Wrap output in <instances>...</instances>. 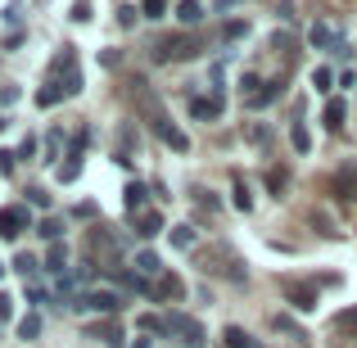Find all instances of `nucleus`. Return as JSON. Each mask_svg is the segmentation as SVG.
I'll return each mask as SVG.
<instances>
[{
  "mask_svg": "<svg viewBox=\"0 0 357 348\" xmlns=\"http://www.w3.org/2000/svg\"><path fill=\"white\" fill-rule=\"evenodd\" d=\"M204 50L199 36L181 32V36H163V41L154 45V63H181V59H195V54Z\"/></svg>",
  "mask_w": 357,
  "mask_h": 348,
  "instance_id": "nucleus-2",
  "label": "nucleus"
},
{
  "mask_svg": "<svg viewBox=\"0 0 357 348\" xmlns=\"http://www.w3.org/2000/svg\"><path fill=\"white\" fill-rule=\"evenodd\" d=\"M36 335H41V317H23V321H18V340H36Z\"/></svg>",
  "mask_w": 357,
  "mask_h": 348,
  "instance_id": "nucleus-25",
  "label": "nucleus"
},
{
  "mask_svg": "<svg viewBox=\"0 0 357 348\" xmlns=\"http://www.w3.org/2000/svg\"><path fill=\"white\" fill-rule=\"evenodd\" d=\"M154 298H185V280L181 276H158Z\"/></svg>",
  "mask_w": 357,
  "mask_h": 348,
  "instance_id": "nucleus-12",
  "label": "nucleus"
},
{
  "mask_svg": "<svg viewBox=\"0 0 357 348\" xmlns=\"http://www.w3.org/2000/svg\"><path fill=\"white\" fill-rule=\"evenodd\" d=\"M222 109H227L222 91H213V96H199V100H190V114L199 118V122H213V118H222Z\"/></svg>",
  "mask_w": 357,
  "mask_h": 348,
  "instance_id": "nucleus-8",
  "label": "nucleus"
},
{
  "mask_svg": "<svg viewBox=\"0 0 357 348\" xmlns=\"http://www.w3.org/2000/svg\"><path fill=\"white\" fill-rule=\"evenodd\" d=\"M14 158H18V154H9V149H0V172H14Z\"/></svg>",
  "mask_w": 357,
  "mask_h": 348,
  "instance_id": "nucleus-41",
  "label": "nucleus"
},
{
  "mask_svg": "<svg viewBox=\"0 0 357 348\" xmlns=\"http://www.w3.org/2000/svg\"><path fill=\"white\" fill-rule=\"evenodd\" d=\"M0 131H5V122H0Z\"/></svg>",
  "mask_w": 357,
  "mask_h": 348,
  "instance_id": "nucleus-42",
  "label": "nucleus"
},
{
  "mask_svg": "<svg viewBox=\"0 0 357 348\" xmlns=\"http://www.w3.org/2000/svg\"><path fill=\"white\" fill-rule=\"evenodd\" d=\"M131 222H136V235H145V240L163 231V218H158V213H149V209H145V213H136Z\"/></svg>",
  "mask_w": 357,
  "mask_h": 348,
  "instance_id": "nucleus-13",
  "label": "nucleus"
},
{
  "mask_svg": "<svg viewBox=\"0 0 357 348\" xmlns=\"http://www.w3.org/2000/svg\"><path fill=\"white\" fill-rule=\"evenodd\" d=\"M140 331H167V321H158V317H140Z\"/></svg>",
  "mask_w": 357,
  "mask_h": 348,
  "instance_id": "nucleus-35",
  "label": "nucleus"
},
{
  "mask_svg": "<svg viewBox=\"0 0 357 348\" xmlns=\"http://www.w3.org/2000/svg\"><path fill=\"white\" fill-rule=\"evenodd\" d=\"M267 186L276 190V199H280V190L289 186V172H285V167H280V172H267Z\"/></svg>",
  "mask_w": 357,
  "mask_h": 348,
  "instance_id": "nucleus-30",
  "label": "nucleus"
},
{
  "mask_svg": "<svg viewBox=\"0 0 357 348\" xmlns=\"http://www.w3.org/2000/svg\"><path fill=\"white\" fill-rule=\"evenodd\" d=\"M145 186H140V181H131L127 186V213H131V218H136V213H145Z\"/></svg>",
  "mask_w": 357,
  "mask_h": 348,
  "instance_id": "nucleus-18",
  "label": "nucleus"
},
{
  "mask_svg": "<svg viewBox=\"0 0 357 348\" xmlns=\"http://www.w3.org/2000/svg\"><path fill=\"white\" fill-rule=\"evenodd\" d=\"M312 227H317V231H321V235H326V240H340V235H344V231H335V222H331V218H326V213H312Z\"/></svg>",
  "mask_w": 357,
  "mask_h": 348,
  "instance_id": "nucleus-27",
  "label": "nucleus"
},
{
  "mask_svg": "<svg viewBox=\"0 0 357 348\" xmlns=\"http://www.w3.org/2000/svg\"><path fill=\"white\" fill-rule=\"evenodd\" d=\"M27 204H36V209H50V195H45V190H27Z\"/></svg>",
  "mask_w": 357,
  "mask_h": 348,
  "instance_id": "nucleus-34",
  "label": "nucleus"
},
{
  "mask_svg": "<svg viewBox=\"0 0 357 348\" xmlns=\"http://www.w3.org/2000/svg\"><path fill=\"white\" fill-rule=\"evenodd\" d=\"M50 271H63V244H54V249H50Z\"/></svg>",
  "mask_w": 357,
  "mask_h": 348,
  "instance_id": "nucleus-36",
  "label": "nucleus"
},
{
  "mask_svg": "<svg viewBox=\"0 0 357 348\" xmlns=\"http://www.w3.org/2000/svg\"><path fill=\"white\" fill-rule=\"evenodd\" d=\"M59 100H68V86H63V82H54V77L45 82L41 91H36V105H41V109H54Z\"/></svg>",
  "mask_w": 357,
  "mask_h": 348,
  "instance_id": "nucleus-9",
  "label": "nucleus"
},
{
  "mask_svg": "<svg viewBox=\"0 0 357 348\" xmlns=\"http://www.w3.org/2000/svg\"><path fill=\"white\" fill-rule=\"evenodd\" d=\"M271 326H276V331H285V335H289V340H298V344H307V335H303V331H298V326H294V317H285V312H276V321H271Z\"/></svg>",
  "mask_w": 357,
  "mask_h": 348,
  "instance_id": "nucleus-22",
  "label": "nucleus"
},
{
  "mask_svg": "<svg viewBox=\"0 0 357 348\" xmlns=\"http://www.w3.org/2000/svg\"><path fill=\"white\" fill-rule=\"evenodd\" d=\"M331 195H335L340 204H353V199H357V163L340 167V172L331 176Z\"/></svg>",
  "mask_w": 357,
  "mask_h": 348,
  "instance_id": "nucleus-7",
  "label": "nucleus"
},
{
  "mask_svg": "<svg viewBox=\"0 0 357 348\" xmlns=\"http://www.w3.org/2000/svg\"><path fill=\"white\" fill-rule=\"evenodd\" d=\"M36 235H41V240H54V244H59V235H63V227H59V222H41V227H36Z\"/></svg>",
  "mask_w": 357,
  "mask_h": 348,
  "instance_id": "nucleus-29",
  "label": "nucleus"
},
{
  "mask_svg": "<svg viewBox=\"0 0 357 348\" xmlns=\"http://www.w3.org/2000/svg\"><path fill=\"white\" fill-rule=\"evenodd\" d=\"M158 271H163V262H158V253L140 249V253H136V276H158Z\"/></svg>",
  "mask_w": 357,
  "mask_h": 348,
  "instance_id": "nucleus-15",
  "label": "nucleus"
},
{
  "mask_svg": "<svg viewBox=\"0 0 357 348\" xmlns=\"http://www.w3.org/2000/svg\"><path fill=\"white\" fill-rule=\"evenodd\" d=\"M167 335H181L185 348H204V344H208V340H204V326L195 321V317H185V312H172V317H167Z\"/></svg>",
  "mask_w": 357,
  "mask_h": 348,
  "instance_id": "nucleus-4",
  "label": "nucleus"
},
{
  "mask_svg": "<svg viewBox=\"0 0 357 348\" xmlns=\"http://www.w3.org/2000/svg\"><path fill=\"white\" fill-rule=\"evenodd\" d=\"M280 294H285V303L294 308V312H317V303H321V294H317V280H280Z\"/></svg>",
  "mask_w": 357,
  "mask_h": 348,
  "instance_id": "nucleus-3",
  "label": "nucleus"
},
{
  "mask_svg": "<svg viewBox=\"0 0 357 348\" xmlns=\"http://www.w3.org/2000/svg\"><path fill=\"white\" fill-rule=\"evenodd\" d=\"M335 326H357V308H349V312L335 317Z\"/></svg>",
  "mask_w": 357,
  "mask_h": 348,
  "instance_id": "nucleus-40",
  "label": "nucleus"
},
{
  "mask_svg": "<svg viewBox=\"0 0 357 348\" xmlns=\"http://www.w3.org/2000/svg\"><path fill=\"white\" fill-rule=\"evenodd\" d=\"M172 244H176V249H190V244H195V227H172Z\"/></svg>",
  "mask_w": 357,
  "mask_h": 348,
  "instance_id": "nucleus-28",
  "label": "nucleus"
},
{
  "mask_svg": "<svg viewBox=\"0 0 357 348\" xmlns=\"http://www.w3.org/2000/svg\"><path fill=\"white\" fill-rule=\"evenodd\" d=\"M244 140H249V145H267L271 127H267V122H249V127H244Z\"/></svg>",
  "mask_w": 357,
  "mask_h": 348,
  "instance_id": "nucleus-20",
  "label": "nucleus"
},
{
  "mask_svg": "<svg viewBox=\"0 0 357 348\" xmlns=\"http://www.w3.org/2000/svg\"><path fill=\"white\" fill-rule=\"evenodd\" d=\"M331 82H335L331 68H317V73H312V86H317V91H331Z\"/></svg>",
  "mask_w": 357,
  "mask_h": 348,
  "instance_id": "nucleus-31",
  "label": "nucleus"
},
{
  "mask_svg": "<svg viewBox=\"0 0 357 348\" xmlns=\"http://www.w3.org/2000/svg\"><path fill=\"white\" fill-rule=\"evenodd\" d=\"M289 145H294L298 154H307V149H312V136H307L303 122H294V127H289Z\"/></svg>",
  "mask_w": 357,
  "mask_h": 348,
  "instance_id": "nucleus-21",
  "label": "nucleus"
},
{
  "mask_svg": "<svg viewBox=\"0 0 357 348\" xmlns=\"http://www.w3.org/2000/svg\"><path fill=\"white\" fill-rule=\"evenodd\" d=\"M222 340H227V348H262V344H253L240 326H227V331H222Z\"/></svg>",
  "mask_w": 357,
  "mask_h": 348,
  "instance_id": "nucleus-19",
  "label": "nucleus"
},
{
  "mask_svg": "<svg viewBox=\"0 0 357 348\" xmlns=\"http://www.w3.org/2000/svg\"><path fill=\"white\" fill-rule=\"evenodd\" d=\"M91 335H96V340H105L109 348H122V331H118V326H96Z\"/></svg>",
  "mask_w": 357,
  "mask_h": 348,
  "instance_id": "nucleus-26",
  "label": "nucleus"
},
{
  "mask_svg": "<svg viewBox=\"0 0 357 348\" xmlns=\"http://www.w3.org/2000/svg\"><path fill=\"white\" fill-rule=\"evenodd\" d=\"M231 204H236L240 213H249V209H253V190H249V181H240V176H236V186H231Z\"/></svg>",
  "mask_w": 357,
  "mask_h": 348,
  "instance_id": "nucleus-17",
  "label": "nucleus"
},
{
  "mask_svg": "<svg viewBox=\"0 0 357 348\" xmlns=\"http://www.w3.org/2000/svg\"><path fill=\"white\" fill-rule=\"evenodd\" d=\"M176 18H181L185 27H195L204 18V0H181V5H176Z\"/></svg>",
  "mask_w": 357,
  "mask_h": 348,
  "instance_id": "nucleus-16",
  "label": "nucleus"
},
{
  "mask_svg": "<svg viewBox=\"0 0 357 348\" xmlns=\"http://www.w3.org/2000/svg\"><path fill=\"white\" fill-rule=\"evenodd\" d=\"M307 41H312V45H331V50H335V45L344 41V36L335 32V27H326V23H312V32H307Z\"/></svg>",
  "mask_w": 357,
  "mask_h": 348,
  "instance_id": "nucleus-14",
  "label": "nucleus"
},
{
  "mask_svg": "<svg viewBox=\"0 0 357 348\" xmlns=\"http://www.w3.org/2000/svg\"><path fill=\"white\" fill-rule=\"evenodd\" d=\"M136 100H140V114L149 118V127H154L158 136H163V145H172L176 154H185V149H190V136H185V131H181L172 118L163 114V105H158V100L149 96V86H145V82H136Z\"/></svg>",
  "mask_w": 357,
  "mask_h": 348,
  "instance_id": "nucleus-1",
  "label": "nucleus"
},
{
  "mask_svg": "<svg viewBox=\"0 0 357 348\" xmlns=\"http://www.w3.org/2000/svg\"><path fill=\"white\" fill-rule=\"evenodd\" d=\"M14 267L23 271V276H32V271H36V258H32V253H18V258H14Z\"/></svg>",
  "mask_w": 357,
  "mask_h": 348,
  "instance_id": "nucleus-32",
  "label": "nucleus"
},
{
  "mask_svg": "<svg viewBox=\"0 0 357 348\" xmlns=\"http://www.w3.org/2000/svg\"><path fill=\"white\" fill-rule=\"evenodd\" d=\"M118 23H122V27H131V23H136V9L122 5V9H118Z\"/></svg>",
  "mask_w": 357,
  "mask_h": 348,
  "instance_id": "nucleus-39",
  "label": "nucleus"
},
{
  "mask_svg": "<svg viewBox=\"0 0 357 348\" xmlns=\"http://www.w3.org/2000/svg\"><path fill=\"white\" fill-rule=\"evenodd\" d=\"M73 18H77V23H86V18H91V5H86V0H77V5H73Z\"/></svg>",
  "mask_w": 357,
  "mask_h": 348,
  "instance_id": "nucleus-38",
  "label": "nucleus"
},
{
  "mask_svg": "<svg viewBox=\"0 0 357 348\" xmlns=\"http://www.w3.org/2000/svg\"><path fill=\"white\" fill-rule=\"evenodd\" d=\"M73 308H82V312H105V317H114V312H122V298L109 294V289H96V294H82Z\"/></svg>",
  "mask_w": 357,
  "mask_h": 348,
  "instance_id": "nucleus-6",
  "label": "nucleus"
},
{
  "mask_svg": "<svg viewBox=\"0 0 357 348\" xmlns=\"http://www.w3.org/2000/svg\"><path fill=\"white\" fill-rule=\"evenodd\" d=\"M222 36H227V41H240V36H249V18H227Z\"/></svg>",
  "mask_w": 357,
  "mask_h": 348,
  "instance_id": "nucleus-24",
  "label": "nucleus"
},
{
  "mask_svg": "<svg viewBox=\"0 0 357 348\" xmlns=\"http://www.w3.org/2000/svg\"><path fill=\"white\" fill-rule=\"evenodd\" d=\"M280 91H285V82H262V86H258V96H249V109H267L271 105V100H276L280 96Z\"/></svg>",
  "mask_w": 357,
  "mask_h": 348,
  "instance_id": "nucleus-10",
  "label": "nucleus"
},
{
  "mask_svg": "<svg viewBox=\"0 0 357 348\" xmlns=\"http://www.w3.org/2000/svg\"><path fill=\"white\" fill-rule=\"evenodd\" d=\"M271 50H276V54H285V59H294V36H289V32H276V36H271Z\"/></svg>",
  "mask_w": 357,
  "mask_h": 348,
  "instance_id": "nucleus-23",
  "label": "nucleus"
},
{
  "mask_svg": "<svg viewBox=\"0 0 357 348\" xmlns=\"http://www.w3.org/2000/svg\"><path fill=\"white\" fill-rule=\"evenodd\" d=\"M27 227H32L27 204H9V209H0V240H18Z\"/></svg>",
  "mask_w": 357,
  "mask_h": 348,
  "instance_id": "nucleus-5",
  "label": "nucleus"
},
{
  "mask_svg": "<svg viewBox=\"0 0 357 348\" xmlns=\"http://www.w3.org/2000/svg\"><path fill=\"white\" fill-rule=\"evenodd\" d=\"M344 118H349V100H340V96H335L331 105H326L321 122H326V127H331V131H340V127H344Z\"/></svg>",
  "mask_w": 357,
  "mask_h": 348,
  "instance_id": "nucleus-11",
  "label": "nucleus"
},
{
  "mask_svg": "<svg viewBox=\"0 0 357 348\" xmlns=\"http://www.w3.org/2000/svg\"><path fill=\"white\" fill-rule=\"evenodd\" d=\"M167 14V0H145V18H163Z\"/></svg>",
  "mask_w": 357,
  "mask_h": 348,
  "instance_id": "nucleus-33",
  "label": "nucleus"
},
{
  "mask_svg": "<svg viewBox=\"0 0 357 348\" xmlns=\"http://www.w3.org/2000/svg\"><path fill=\"white\" fill-rule=\"evenodd\" d=\"M0 276H5V267H0Z\"/></svg>",
  "mask_w": 357,
  "mask_h": 348,
  "instance_id": "nucleus-43",
  "label": "nucleus"
},
{
  "mask_svg": "<svg viewBox=\"0 0 357 348\" xmlns=\"http://www.w3.org/2000/svg\"><path fill=\"white\" fill-rule=\"evenodd\" d=\"M9 317H14V298L0 294V321H9Z\"/></svg>",
  "mask_w": 357,
  "mask_h": 348,
  "instance_id": "nucleus-37",
  "label": "nucleus"
}]
</instances>
